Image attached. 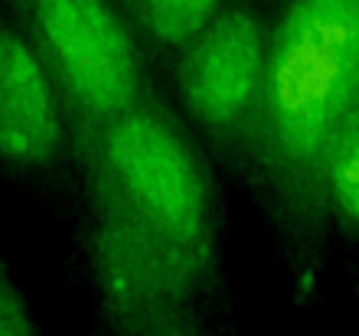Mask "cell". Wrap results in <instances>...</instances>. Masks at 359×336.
<instances>
[{"mask_svg":"<svg viewBox=\"0 0 359 336\" xmlns=\"http://www.w3.org/2000/svg\"><path fill=\"white\" fill-rule=\"evenodd\" d=\"M359 112V0L271 4L265 92L229 193L262 222L294 307H311L337 264L327 173Z\"/></svg>","mask_w":359,"mask_h":336,"instance_id":"1","label":"cell"},{"mask_svg":"<svg viewBox=\"0 0 359 336\" xmlns=\"http://www.w3.org/2000/svg\"><path fill=\"white\" fill-rule=\"evenodd\" d=\"M154 336H242V333H229V330H216V327H177Z\"/></svg>","mask_w":359,"mask_h":336,"instance_id":"10","label":"cell"},{"mask_svg":"<svg viewBox=\"0 0 359 336\" xmlns=\"http://www.w3.org/2000/svg\"><path fill=\"white\" fill-rule=\"evenodd\" d=\"M346 268H350V288H353V297H356V304H359V255L346 262Z\"/></svg>","mask_w":359,"mask_h":336,"instance_id":"11","label":"cell"},{"mask_svg":"<svg viewBox=\"0 0 359 336\" xmlns=\"http://www.w3.org/2000/svg\"><path fill=\"white\" fill-rule=\"evenodd\" d=\"M111 4L121 10L128 27L137 33V39L161 69L232 0H111Z\"/></svg>","mask_w":359,"mask_h":336,"instance_id":"7","label":"cell"},{"mask_svg":"<svg viewBox=\"0 0 359 336\" xmlns=\"http://www.w3.org/2000/svg\"><path fill=\"white\" fill-rule=\"evenodd\" d=\"M327 229L337 258L359 255V112L343 131L327 173Z\"/></svg>","mask_w":359,"mask_h":336,"instance_id":"8","label":"cell"},{"mask_svg":"<svg viewBox=\"0 0 359 336\" xmlns=\"http://www.w3.org/2000/svg\"><path fill=\"white\" fill-rule=\"evenodd\" d=\"M271 7L229 4L161 66V88L180 121L232 187L265 92Z\"/></svg>","mask_w":359,"mask_h":336,"instance_id":"4","label":"cell"},{"mask_svg":"<svg viewBox=\"0 0 359 336\" xmlns=\"http://www.w3.org/2000/svg\"><path fill=\"white\" fill-rule=\"evenodd\" d=\"M79 170L147 232L232 288L226 180L163 92L98 128L79 150Z\"/></svg>","mask_w":359,"mask_h":336,"instance_id":"3","label":"cell"},{"mask_svg":"<svg viewBox=\"0 0 359 336\" xmlns=\"http://www.w3.org/2000/svg\"><path fill=\"white\" fill-rule=\"evenodd\" d=\"M66 92L79 150L98 128L163 92L161 69L111 0H7Z\"/></svg>","mask_w":359,"mask_h":336,"instance_id":"5","label":"cell"},{"mask_svg":"<svg viewBox=\"0 0 359 336\" xmlns=\"http://www.w3.org/2000/svg\"><path fill=\"white\" fill-rule=\"evenodd\" d=\"M76 170V112L13 7L0 0V187L56 215Z\"/></svg>","mask_w":359,"mask_h":336,"instance_id":"6","label":"cell"},{"mask_svg":"<svg viewBox=\"0 0 359 336\" xmlns=\"http://www.w3.org/2000/svg\"><path fill=\"white\" fill-rule=\"evenodd\" d=\"M232 4H265V7H271V4H278V0H232Z\"/></svg>","mask_w":359,"mask_h":336,"instance_id":"12","label":"cell"},{"mask_svg":"<svg viewBox=\"0 0 359 336\" xmlns=\"http://www.w3.org/2000/svg\"><path fill=\"white\" fill-rule=\"evenodd\" d=\"M0 336H46V323L0 252Z\"/></svg>","mask_w":359,"mask_h":336,"instance_id":"9","label":"cell"},{"mask_svg":"<svg viewBox=\"0 0 359 336\" xmlns=\"http://www.w3.org/2000/svg\"><path fill=\"white\" fill-rule=\"evenodd\" d=\"M69 271L88 300L92 336H154L177 327L238 333L236 290L173 252L79 170L56 213Z\"/></svg>","mask_w":359,"mask_h":336,"instance_id":"2","label":"cell"}]
</instances>
